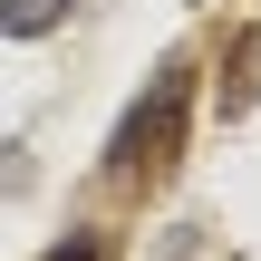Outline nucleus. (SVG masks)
Masks as SVG:
<instances>
[{
  "instance_id": "nucleus-1",
  "label": "nucleus",
  "mask_w": 261,
  "mask_h": 261,
  "mask_svg": "<svg viewBox=\"0 0 261 261\" xmlns=\"http://www.w3.org/2000/svg\"><path fill=\"white\" fill-rule=\"evenodd\" d=\"M184 107H194V77H184V68H165V77L126 107L116 145H107V174H116V184H155V174L174 165V145H184Z\"/></svg>"
},
{
  "instance_id": "nucleus-2",
  "label": "nucleus",
  "mask_w": 261,
  "mask_h": 261,
  "mask_svg": "<svg viewBox=\"0 0 261 261\" xmlns=\"http://www.w3.org/2000/svg\"><path fill=\"white\" fill-rule=\"evenodd\" d=\"M58 19H68V0H0V29L10 39H48Z\"/></svg>"
},
{
  "instance_id": "nucleus-3",
  "label": "nucleus",
  "mask_w": 261,
  "mask_h": 261,
  "mask_svg": "<svg viewBox=\"0 0 261 261\" xmlns=\"http://www.w3.org/2000/svg\"><path fill=\"white\" fill-rule=\"evenodd\" d=\"M39 261H107V232H68V242H48Z\"/></svg>"
}]
</instances>
